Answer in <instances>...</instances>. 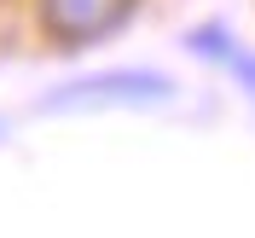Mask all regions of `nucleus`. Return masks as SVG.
<instances>
[{
    "label": "nucleus",
    "instance_id": "3",
    "mask_svg": "<svg viewBox=\"0 0 255 238\" xmlns=\"http://www.w3.org/2000/svg\"><path fill=\"white\" fill-rule=\"evenodd\" d=\"M186 47L197 52V58H215V64H226V70H232V76L244 81V93L255 99V52H244L238 41H232V35L221 29V23H203V29H191V35H186Z\"/></svg>",
    "mask_w": 255,
    "mask_h": 238
},
{
    "label": "nucleus",
    "instance_id": "2",
    "mask_svg": "<svg viewBox=\"0 0 255 238\" xmlns=\"http://www.w3.org/2000/svg\"><path fill=\"white\" fill-rule=\"evenodd\" d=\"M139 0H41V29L58 47H99L105 35H116L133 17Z\"/></svg>",
    "mask_w": 255,
    "mask_h": 238
},
{
    "label": "nucleus",
    "instance_id": "4",
    "mask_svg": "<svg viewBox=\"0 0 255 238\" xmlns=\"http://www.w3.org/2000/svg\"><path fill=\"white\" fill-rule=\"evenodd\" d=\"M0 140H6V122H0Z\"/></svg>",
    "mask_w": 255,
    "mask_h": 238
},
{
    "label": "nucleus",
    "instance_id": "1",
    "mask_svg": "<svg viewBox=\"0 0 255 238\" xmlns=\"http://www.w3.org/2000/svg\"><path fill=\"white\" fill-rule=\"evenodd\" d=\"M174 99V81L162 70H99V76H76L41 93V111L47 116H70V111H151V105H168Z\"/></svg>",
    "mask_w": 255,
    "mask_h": 238
}]
</instances>
